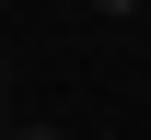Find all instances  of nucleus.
<instances>
[{
	"label": "nucleus",
	"instance_id": "nucleus-1",
	"mask_svg": "<svg viewBox=\"0 0 151 140\" xmlns=\"http://www.w3.org/2000/svg\"><path fill=\"white\" fill-rule=\"evenodd\" d=\"M93 12H139V0H93Z\"/></svg>",
	"mask_w": 151,
	"mask_h": 140
},
{
	"label": "nucleus",
	"instance_id": "nucleus-2",
	"mask_svg": "<svg viewBox=\"0 0 151 140\" xmlns=\"http://www.w3.org/2000/svg\"><path fill=\"white\" fill-rule=\"evenodd\" d=\"M23 140H58V128H23Z\"/></svg>",
	"mask_w": 151,
	"mask_h": 140
},
{
	"label": "nucleus",
	"instance_id": "nucleus-3",
	"mask_svg": "<svg viewBox=\"0 0 151 140\" xmlns=\"http://www.w3.org/2000/svg\"><path fill=\"white\" fill-rule=\"evenodd\" d=\"M0 70H12V59H0Z\"/></svg>",
	"mask_w": 151,
	"mask_h": 140
}]
</instances>
